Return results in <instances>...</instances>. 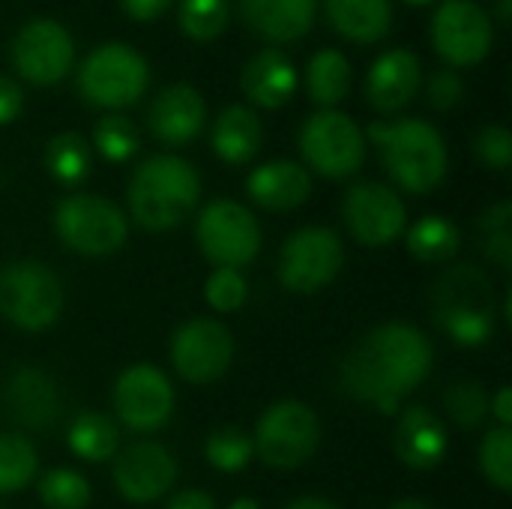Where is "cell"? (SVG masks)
Here are the masks:
<instances>
[{"label":"cell","mask_w":512,"mask_h":509,"mask_svg":"<svg viewBox=\"0 0 512 509\" xmlns=\"http://www.w3.org/2000/svg\"><path fill=\"white\" fill-rule=\"evenodd\" d=\"M429 369L432 345L417 327L381 324L342 360L339 384L357 402L396 414L402 399L426 381Z\"/></svg>","instance_id":"obj_1"},{"label":"cell","mask_w":512,"mask_h":509,"mask_svg":"<svg viewBox=\"0 0 512 509\" xmlns=\"http://www.w3.org/2000/svg\"><path fill=\"white\" fill-rule=\"evenodd\" d=\"M129 213L147 231H171L192 216L201 198L198 171L171 153L144 159L129 180Z\"/></svg>","instance_id":"obj_2"},{"label":"cell","mask_w":512,"mask_h":509,"mask_svg":"<svg viewBox=\"0 0 512 509\" xmlns=\"http://www.w3.org/2000/svg\"><path fill=\"white\" fill-rule=\"evenodd\" d=\"M363 135H369V141L378 144L387 174L405 192L426 195L444 183L450 156L441 132L429 120H417V117L396 120V123L378 120Z\"/></svg>","instance_id":"obj_3"},{"label":"cell","mask_w":512,"mask_h":509,"mask_svg":"<svg viewBox=\"0 0 512 509\" xmlns=\"http://www.w3.org/2000/svg\"><path fill=\"white\" fill-rule=\"evenodd\" d=\"M435 324L462 348H480L495 336V288L492 279L462 264L435 282Z\"/></svg>","instance_id":"obj_4"},{"label":"cell","mask_w":512,"mask_h":509,"mask_svg":"<svg viewBox=\"0 0 512 509\" xmlns=\"http://www.w3.org/2000/svg\"><path fill=\"white\" fill-rule=\"evenodd\" d=\"M147 81H150L147 60L135 48L120 45V42H108L90 51L78 72L81 96L90 105L108 108V111L135 105L144 96Z\"/></svg>","instance_id":"obj_5"},{"label":"cell","mask_w":512,"mask_h":509,"mask_svg":"<svg viewBox=\"0 0 512 509\" xmlns=\"http://www.w3.org/2000/svg\"><path fill=\"white\" fill-rule=\"evenodd\" d=\"M54 231L78 255H111L126 243L129 222L123 210L99 195H66L54 207Z\"/></svg>","instance_id":"obj_6"},{"label":"cell","mask_w":512,"mask_h":509,"mask_svg":"<svg viewBox=\"0 0 512 509\" xmlns=\"http://www.w3.org/2000/svg\"><path fill=\"white\" fill-rule=\"evenodd\" d=\"M63 312V285L39 261H15L0 273V315L21 330H45Z\"/></svg>","instance_id":"obj_7"},{"label":"cell","mask_w":512,"mask_h":509,"mask_svg":"<svg viewBox=\"0 0 512 509\" xmlns=\"http://www.w3.org/2000/svg\"><path fill=\"white\" fill-rule=\"evenodd\" d=\"M300 153L321 177L345 180L357 174L366 159V135L348 114L321 108L306 117L300 129Z\"/></svg>","instance_id":"obj_8"},{"label":"cell","mask_w":512,"mask_h":509,"mask_svg":"<svg viewBox=\"0 0 512 509\" xmlns=\"http://www.w3.org/2000/svg\"><path fill=\"white\" fill-rule=\"evenodd\" d=\"M321 444V423L303 402H279L258 420L252 447L264 465L291 471L306 465Z\"/></svg>","instance_id":"obj_9"},{"label":"cell","mask_w":512,"mask_h":509,"mask_svg":"<svg viewBox=\"0 0 512 509\" xmlns=\"http://www.w3.org/2000/svg\"><path fill=\"white\" fill-rule=\"evenodd\" d=\"M345 264L342 240L333 228L309 225L294 231L279 252V282L291 294H318Z\"/></svg>","instance_id":"obj_10"},{"label":"cell","mask_w":512,"mask_h":509,"mask_svg":"<svg viewBox=\"0 0 512 509\" xmlns=\"http://www.w3.org/2000/svg\"><path fill=\"white\" fill-rule=\"evenodd\" d=\"M195 240L216 267H243L261 252V228L237 201H210L195 222Z\"/></svg>","instance_id":"obj_11"},{"label":"cell","mask_w":512,"mask_h":509,"mask_svg":"<svg viewBox=\"0 0 512 509\" xmlns=\"http://www.w3.org/2000/svg\"><path fill=\"white\" fill-rule=\"evenodd\" d=\"M234 360V336L213 318H192L171 336V363L189 384L219 381Z\"/></svg>","instance_id":"obj_12"},{"label":"cell","mask_w":512,"mask_h":509,"mask_svg":"<svg viewBox=\"0 0 512 509\" xmlns=\"http://www.w3.org/2000/svg\"><path fill=\"white\" fill-rule=\"evenodd\" d=\"M492 39V18L474 0H444L432 15L435 51L453 66L483 63L492 51Z\"/></svg>","instance_id":"obj_13"},{"label":"cell","mask_w":512,"mask_h":509,"mask_svg":"<svg viewBox=\"0 0 512 509\" xmlns=\"http://www.w3.org/2000/svg\"><path fill=\"white\" fill-rule=\"evenodd\" d=\"M12 63L18 75L36 87L57 84L75 63V45L69 30L51 18L27 21L12 39Z\"/></svg>","instance_id":"obj_14"},{"label":"cell","mask_w":512,"mask_h":509,"mask_svg":"<svg viewBox=\"0 0 512 509\" xmlns=\"http://www.w3.org/2000/svg\"><path fill=\"white\" fill-rule=\"evenodd\" d=\"M342 216H345L351 237L369 249L390 246L405 231V222H408V210L402 198L390 186L375 183V180H366L348 189Z\"/></svg>","instance_id":"obj_15"},{"label":"cell","mask_w":512,"mask_h":509,"mask_svg":"<svg viewBox=\"0 0 512 509\" xmlns=\"http://www.w3.org/2000/svg\"><path fill=\"white\" fill-rule=\"evenodd\" d=\"M114 411L135 432H156L174 414L171 381L147 363L129 366L114 384Z\"/></svg>","instance_id":"obj_16"},{"label":"cell","mask_w":512,"mask_h":509,"mask_svg":"<svg viewBox=\"0 0 512 509\" xmlns=\"http://www.w3.org/2000/svg\"><path fill=\"white\" fill-rule=\"evenodd\" d=\"M177 480L174 456L156 441H138L114 459V486L132 504L162 498Z\"/></svg>","instance_id":"obj_17"},{"label":"cell","mask_w":512,"mask_h":509,"mask_svg":"<svg viewBox=\"0 0 512 509\" xmlns=\"http://www.w3.org/2000/svg\"><path fill=\"white\" fill-rule=\"evenodd\" d=\"M420 84H423L420 57L408 48H393L369 66L366 99L381 114H396L414 102Z\"/></svg>","instance_id":"obj_18"},{"label":"cell","mask_w":512,"mask_h":509,"mask_svg":"<svg viewBox=\"0 0 512 509\" xmlns=\"http://www.w3.org/2000/svg\"><path fill=\"white\" fill-rule=\"evenodd\" d=\"M204 120H207V105L192 84H171L159 90L147 114L150 132L162 144H174V147L189 144L204 129Z\"/></svg>","instance_id":"obj_19"},{"label":"cell","mask_w":512,"mask_h":509,"mask_svg":"<svg viewBox=\"0 0 512 509\" xmlns=\"http://www.w3.org/2000/svg\"><path fill=\"white\" fill-rule=\"evenodd\" d=\"M393 450L402 465L414 471H432L444 462L450 450V438H447L444 423L435 417V411H429L426 405H417L399 417Z\"/></svg>","instance_id":"obj_20"},{"label":"cell","mask_w":512,"mask_h":509,"mask_svg":"<svg viewBox=\"0 0 512 509\" xmlns=\"http://www.w3.org/2000/svg\"><path fill=\"white\" fill-rule=\"evenodd\" d=\"M6 414L27 429H48L63 408L57 384L42 369H18L3 387Z\"/></svg>","instance_id":"obj_21"},{"label":"cell","mask_w":512,"mask_h":509,"mask_svg":"<svg viewBox=\"0 0 512 509\" xmlns=\"http://www.w3.org/2000/svg\"><path fill=\"white\" fill-rule=\"evenodd\" d=\"M246 192L258 207L288 213V210L306 204V198L312 195V177L303 165L288 162V159H276V162H267L249 174Z\"/></svg>","instance_id":"obj_22"},{"label":"cell","mask_w":512,"mask_h":509,"mask_svg":"<svg viewBox=\"0 0 512 509\" xmlns=\"http://www.w3.org/2000/svg\"><path fill=\"white\" fill-rule=\"evenodd\" d=\"M318 0H240L243 21L273 42H294L315 24Z\"/></svg>","instance_id":"obj_23"},{"label":"cell","mask_w":512,"mask_h":509,"mask_svg":"<svg viewBox=\"0 0 512 509\" xmlns=\"http://www.w3.org/2000/svg\"><path fill=\"white\" fill-rule=\"evenodd\" d=\"M240 87L258 108H282L297 90V69L282 51L264 48L243 66Z\"/></svg>","instance_id":"obj_24"},{"label":"cell","mask_w":512,"mask_h":509,"mask_svg":"<svg viewBox=\"0 0 512 509\" xmlns=\"http://www.w3.org/2000/svg\"><path fill=\"white\" fill-rule=\"evenodd\" d=\"M264 141V126L249 105H228L213 126V153L228 165L255 159Z\"/></svg>","instance_id":"obj_25"},{"label":"cell","mask_w":512,"mask_h":509,"mask_svg":"<svg viewBox=\"0 0 512 509\" xmlns=\"http://www.w3.org/2000/svg\"><path fill=\"white\" fill-rule=\"evenodd\" d=\"M324 9L330 24L357 45L384 39L393 24L390 0H324Z\"/></svg>","instance_id":"obj_26"},{"label":"cell","mask_w":512,"mask_h":509,"mask_svg":"<svg viewBox=\"0 0 512 509\" xmlns=\"http://www.w3.org/2000/svg\"><path fill=\"white\" fill-rule=\"evenodd\" d=\"M306 87L315 105L333 108L339 105L348 90H351V63L342 51L336 48H321L312 54L309 69H306Z\"/></svg>","instance_id":"obj_27"},{"label":"cell","mask_w":512,"mask_h":509,"mask_svg":"<svg viewBox=\"0 0 512 509\" xmlns=\"http://www.w3.org/2000/svg\"><path fill=\"white\" fill-rule=\"evenodd\" d=\"M120 447V432L114 426L111 417L96 414V411H84L72 420L69 426V450L84 459V462H105L114 459Z\"/></svg>","instance_id":"obj_28"},{"label":"cell","mask_w":512,"mask_h":509,"mask_svg":"<svg viewBox=\"0 0 512 509\" xmlns=\"http://www.w3.org/2000/svg\"><path fill=\"white\" fill-rule=\"evenodd\" d=\"M459 228L447 216H423L408 231V252L423 264H447L459 252Z\"/></svg>","instance_id":"obj_29"},{"label":"cell","mask_w":512,"mask_h":509,"mask_svg":"<svg viewBox=\"0 0 512 509\" xmlns=\"http://www.w3.org/2000/svg\"><path fill=\"white\" fill-rule=\"evenodd\" d=\"M45 168L63 186H78L90 174V147L78 132H60L45 147Z\"/></svg>","instance_id":"obj_30"},{"label":"cell","mask_w":512,"mask_h":509,"mask_svg":"<svg viewBox=\"0 0 512 509\" xmlns=\"http://www.w3.org/2000/svg\"><path fill=\"white\" fill-rule=\"evenodd\" d=\"M39 456L21 435H0V495L21 492L33 483Z\"/></svg>","instance_id":"obj_31"},{"label":"cell","mask_w":512,"mask_h":509,"mask_svg":"<svg viewBox=\"0 0 512 509\" xmlns=\"http://www.w3.org/2000/svg\"><path fill=\"white\" fill-rule=\"evenodd\" d=\"M204 456L207 462L216 468V471H225V474H237L249 465V459L255 456V447H252V438L237 429V426H222V429H213L207 435V444H204Z\"/></svg>","instance_id":"obj_32"},{"label":"cell","mask_w":512,"mask_h":509,"mask_svg":"<svg viewBox=\"0 0 512 509\" xmlns=\"http://www.w3.org/2000/svg\"><path fill=\"white\" fill-rule=\"evenodd\" d=\"M480 243H483V255L501 267H512V204L501 201L495 207H489L480 216Z\"/></svg>","instance_id":"obj_33"},{"label":"cell","mask_w":512,"mask_h":509,"mask_svg":"<svg viewBox=\"0 0 512 509\" xmlns=\"http://www.w3.org/2000/svg\"><path fill=\"white\" fill-rule=\"evenodd\" d=\"M444 408L450 420L462 429H477L489 417V396L480 381L462 378L444 390Z\"/></svg>","instance_id":"obj_34"},{"label":"cell","mask_w":512,"mask_h":509,"mask_svg":"<svg viewBox=\"0 0 512 509\" xmlns=\"http://www.w3.org/2000/svg\"><path fill=\"white\" fill-rule=\"evenodd\" d=\"M39 501L45 509H87L90 483L72 468H54L39 480Z\"/></svg>","instance_id":"obj_35"},{"label":"cell","mask_w":512,"mask_h":509,"mask_svg":"<svg viewBox=\"0 0 512 509\" xmlns=\"http://www.w3.org/2000/svg\"><path fill=\"white\" fill-rule=\"evenodd\" d=\"M180 27L195 42H213L228 24V0H180Z\"/></svg>","instance_id":"obj_36"},{"label":"cell","mask_w":512,"mask_h":509,"mask_svg":"<svg viewBox=\"0 0 512 509\" xmlns=\"http://www.w3.org/2000/svg\"><path fill=\"white\" fill-rule=\"evenodd\" d=\"M93 144L108 162H126L138 153L141 138L132 120H126L123 114H105L93 129Z\"/></svg>","instance_id":"obj_37"},{"label":"cell","mask_w":512,"mask_h":509,"mask_svg":"<svg viewBox=\"0 0 512 509\" xmlns=\"http://www.w3.org/2000/svg\"><path fill=\"white\" fill-rule=\"evenodd\" d=\"M480 468L486 474V480L501 489H512V429L495 426L486 432L483 444H480Z\"/></svg>","instance_id":"obj_38"},{"label":"cell","mask_w":512,"mask_h":509,"mask_svg":"<svg viewBox=\"0 0 512 509\" xmlns=\"http://www.w3.org/2000/svg\"><path fill=\"white\" fill-rule=\"evenodd\" d=\"M246 279L240 270L231 267H216L213 276L204 285V297L210 303V309L216 312H237L246 303Z\"/></svg>","instance_id":"obj_39"},{"label":"cell","mask_w":512,"mask_h":509,"mask_svg":"<svg viewBox=\"0 0 512 509\" xmlns=\"http://www.w3.org/2000/svg\"><path fill=\"white\" fill-rule=\"evenodd\" d=\"M474 150L480 156L483 165L495 168V171H507L512 162V135L507 126H483L477 132Z\"/></svg>","instance_id":"obj_40"},{"label":"cell","mask_w":512,"mask_h":509,"mask_svg":"<svg viewBox=\"0 0 512 509\" xmlns=\"http://www.w3.org/2000/svg\"><path fill=\"white\" fill-rule=\"evenodd\" d=\"M462 96H465V84L453 69H441V72H435L429 78V102H432V108L450 111V108H456L462 102Z\"/></svg>","instance_id":"obj_41"},{"label":"cell","mask_w":512,"mask_h":509,"mask_svg":"<svg viewBox=\"0 0 512 509\" xmlns=\"http://www.w3.org/2000/svg\"><path fill=\"white\" fill-rule=\"evenodd\" d=\"M21 105H24L21 87L12 78L0 75V126L12 123L21 114Z\"/></svg>","instance_id":"obj_42"},{"label":"cell","mask_w":512,"mask_h":509,"mask_svg":"<svg viewBox=\"0 0 512 509\" xmlns=\"http://www.w3.org/2000/svg\"><path fill=\"white\" fill-rule=\"evenodd\" d=\"M174 0H120L123 12L135 21H156L171 9Z\"/></svg>","instance_id":"obj_43"},{"label":"cell","mask_w":512,"mask_h":509,"mask_svg":"<svg viewBox=\"0 0 512 509\" xmlns=\"http://www.w3.org/2000/svg\"><path fill=\"white\" fill-rule=\"evenodd\" d=\"M489 414L498 420V426L510 429L512 426V390L510 387H501L495 393V399H489Z\"/></svg>","instance_id":"obj_44"},{"label":"cell","mask_w":512,"mask_h":509,"mask_svg":"<svg viewBox=\"0 0 512 509\" xmlns=\"http://www.w3.org/2000/svg\"><path fill=\"white\" fill-rule=\"evenodd\" d=\"M165 509H216V504H213L210 495L189 489V492H180L177 498H171V504Z\"/></svg>","instance_id":"obj_45"},{"label":"cell","mask_w":512,"mask_h":509,"mask_svg":"<svg viewBox=\"0 0 512 509\" xmlns=\"http://www.w3.org/2000/svg\"><path fill=\"white\" fill-rule=\"evenodd\" d=\"M285 509H336L330 501L324 498H300V501H291Z\"/></svg>","instance_id":"obj_46"},{"label":"cell","mask_w":512,"mask_h":509,"mask_svg":"<svg viewBox=\"0 0 512 509\" xmlns=\"http://www.w3.org/2000/svg\"><path fill=\"white\" fill-rule=\"evenodd\" d=\"M390 509H432L426 501H417V498H408V501H399V504H393Z\"/></svg>","instance_id":"obj_47"},{"label":"cell","mask_w":512,"mask_h":509,"mask_svg":"<svg viewBox=\"0 0 512 509\" xmlns=\"http://www.w3.org/2000/svg\"><path fill=\"white\" fill-rule=\"evenodd\" d=\"M512 15V0H498V18L501 21H510Z\"/></svg>","instance_id":"obj_48"},{"label":"cell","mask_w":512,"mask_h":509,"mask_svg":"<svg viewBox=\"0 0 512 509\" xmlns=\"http://www.w3.org/2000/svg\"><path fill=\"white\" fill-rule=\"evenodd\" d=\"M228 509H261V507H258V501H252V498H240V501H234Z\"/></svg>","instance_id":"obj_49"},{"label":"cell","mask_w":512,"mask_h":509,"mask_svg":"<svg viewBox=\"0 0 512 509\" xmlns=\"http://www.w3.org/2000/svg\"><path fill=\"white\" fill-rule=\"evenodd\" d=\"M408 3H435V0H408Z\"/></svg>","instance_id":"obj_50"}]
</instances>
